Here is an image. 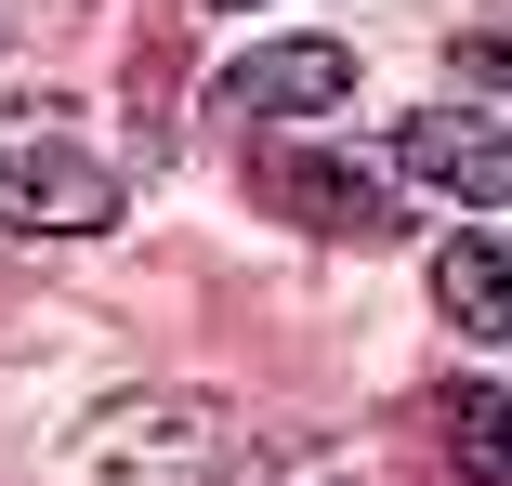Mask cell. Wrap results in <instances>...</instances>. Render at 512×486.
Listing matches in <instances>:
<instances>
[{"mask_svg": "<svg viewBox=\"0 0 512 486\" xmlns=\"http://www.w3.org/2000/svg\"><path fill=\"white\" fill-rule=\"evenodd\" d=\"M66 473L79 486H211L224 473V408L211 395H132V408H106L79 434Z\"/></svg>", "mask_w": 512, "mask_h": 486, "instance_id": "cell-1", "label": "cell"}, {"mask_svg": "<svg viewBox=\"0 0 512 486\" xmlns=\"http://www.w3.org/2000/svg\"><path fill=\"white\" fill-rule=\"evenodd\" d=\"M0 224L92 237V224H119V171L92 158V145H14V158H0Z\"/></svg>", "mask_w": 512, "mask_h": 486, "instance_id": "cell-2", "label": "cell"}, {"mask_svg": "<svg viewBox=\"0 0 512 486\" xmlns=\"http://www.w3.org/2000/svg\"><path fill=\"white\" fill-rule=\"evenodd\" d=\"M407 171H434L460 211H512V158H499V106H421L394 132Z\"/></svg>", "mask_w": 512, "mask_h": 486, "instance_id": "cell-3", "label": "cell"}, {"mask_svg": "<svg viewBox=\"0 0 512 486\" xmlns=\"http://www.w3.org/2000/svg\"><path fill=\"white\" fill-rule=\"evenodd\" d=\"M342 92H355V53L342 40H276V53L224 66V106L237 119H329Z\"/></svg>", "mask_w": 512, "mask_h": 486, "instance_id": "cell-4", "label": "cell"}, {"mask_svg": "<svg viewBox=\"0 0 512 486\" xmlns=\"http://www.w3.org/2000/svg\"><path fill=\"white\" fill-rule=\"evenodd\" d=\"M263 198L289 211V224H329V237H394V211H381V184L355 171V158H263Z\"/></svg>", "mask_w": 512, "mask_h": 486, "instance_id": "cell-5", "label": "cell"}, {"mask_svg": "<svg viewBox=\"0 0 512 486\" xmlns=\"http://www.w3.org/2000/svg\"><path fill=\"white\" fill-rule=\"evenodd\" d=\"M434 303L473 329V342H499L512 329V276H499V224H460L447 250H434Z\"/></svg>", "mask_w": 512, "mask_h": 486, "instance_id": "cell-6", "label": "cell"}, {"mask_svg": "<svg viewBox=\"0 0 512 486\" xmlns=\"http://www.w3.org/2000/svg\"><path fill=\"white\" fill-rule=\"evenodd\" d=\"M434 421H447L460 486H499V381H460V395H434Z\"/></svg>", "mask_w": 512, "mask_h": 486, "instance_id": "cell-7", "label": "cell"}, {"mask_svg": "<svg viewBox=\"0 0 512 486\" xmlns=\"http://www.w3.org/2000/svg\"><path fill=\"white\" fill-rule=\"evenodd\" d=\"M211 14H250V0H211Z\"/></svg>", "mask_w": 512, "mask_h": 486, "instance_id": "cell-8", "label": "cell"}]
</instances>
